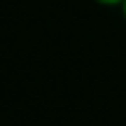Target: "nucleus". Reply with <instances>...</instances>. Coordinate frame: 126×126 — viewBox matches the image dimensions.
<instances>
[{
  "label": "nucleus",
  "mask_w": 126,
  "mask_h": 126,
  "mask_svg": "<svg viewBox=\"0 0 126 126\" xmlns=\"http://www.w3.org/2000/svg\"><path fill=\"white\" fill-rule=\"evenodd\" d=\"M122 14H124V19H126V0H124V5H122Z\"/></svg>",
  "instance_id": "2"
},
{
  "label": "nucleus",
  "mask_w": 126,
  "mask_h": 126,
  "mask_svg": "<svg viewBox=\"0 0 126 126\" xmlns=\"http://www.w3.org/2000/svg\"><path fill=\"white\" fill-rule=\"evenodd\" d=\"M94 2L103 5V7H122V5H124V0H94Z\"/></svg>",
  "instance_id": "1"
}]
</instances>
